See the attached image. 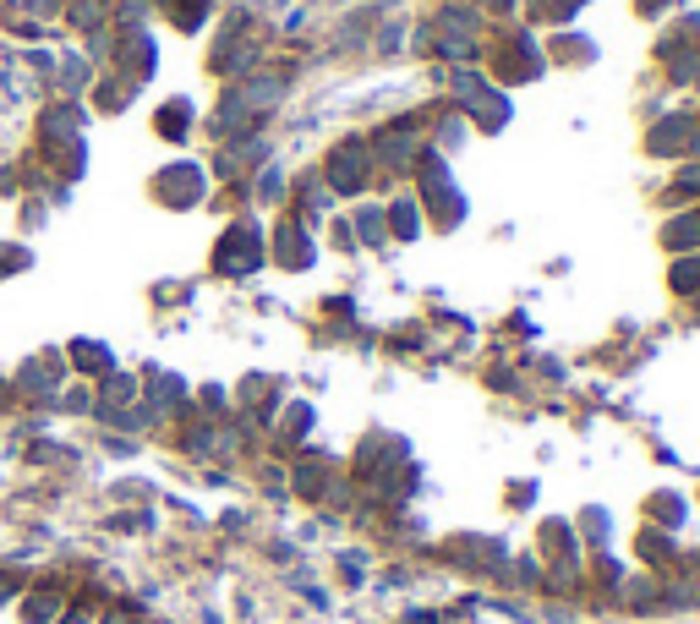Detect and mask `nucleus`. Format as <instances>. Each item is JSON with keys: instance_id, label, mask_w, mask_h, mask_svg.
<instances>
[{"instance_id": "f257e3e1", "label": "nucleus", "mask_w": 700, "mask_h": 624, "mask_svg": "<svg viewBox=\"0 0 700 624\" xmlns=\"http://www.w3.org/2000/svg\"><path fill=\"white\" fill-rule=\"evenodd\" d=\"M55 367H61V356H28V362L17 367V389L28 400H50V389H55Z\"/></svg>"}, {"instance_id": "f03ea898", "label": "nucleus", "mask_w": 700, "mask_h": 624, "mask_svg": "<svg viewBox=\"0 0 700 624\" xmlns=\"http://www.w3.org/2000/svg\"><path fill=\"white\" fill-rule=\"evenodd\" d=\"M77 126H83L77 104H50V110H44V137H50V143H61V137H77Z\"/></svg>"}, {"instance_id": "7ed1b4c3", "label": "nucleus", "mask_w": 700, "mask_h": 624, "mask_svg": "<svg viewBox=\"0 0 700 624\" xmlns=\"http://www.w3.org/2000/svg\"><path fill=\"white\" fill-rule=\"evenodd\" d=\"M66 351H72L77 373H110V362H115V356L104 351L99 340H72V345H66Z\"/></svg>"}, {"instance_id": "20e7f679", "label": "nucleus", "mask_w": 700, "mask_h": 624, "mask_svg": "<svg viewBox=\"0 0 700 624\" xmlns=\"http://www.w3.org/2000/svg\"><path fill=\"white\" fill-rule=\"evenodd\" d=\"M55 603H61V597L50 592V586H39V592L28 597V603H22V619L28 624H50V614H55Z\"/></svg>"}, {"instance_id": "39448f33", "label": "nucleus", "mask_w": 700, "mask_h": 624, "mask_svg": "<svg viewBox=\"0 0 700 624\" xmlns=\"http://www.w3.org/2000/svg\"><path fill=\"white\" fill-rule=\"evenodd\" d=\"M126 94H132V83H126V77H115V83L104 77V83H99V94H93V110H121Z\"/></svg>"}, {"instance_id": "423d86ee", "label": "nucleus", "mask_w": 700, "mask_h": 624, "mask_svg": "<svg viewBox=\"0 0 700 624\" xmlns=\"http://www.w3.org/2000/svg\"><path fill=\"white\" fill-rule=\"evenodd\" d=\"M83 77H88V61H83V55H66V61H61V88H66V94H83Z\"/></svg>"}, {"instance_id": "0eeeda50", "label": "nucleus", "mask_w": 700, "mask_h": 624, "mask_svg": "<svg viewBox=\"0 0 700 624\" xmlns=\"http://www.w3.org/2000/svg\"><path fill=\"white\" fill-rule=\"evenodd\" d=\"M28 263H33V252H28V247H11V241H6V247H0V280H11V274H22V269H28Z\"/></svg>"}, {"instance_id": "6e6552de", "label": "nucleus", "mask_w": 700, "mask_h": 624, "mask_svg": "<svg viewBox=\"0 0 700 624\" xmlns=\"http://www.w3.org/2000/svg\"><path fill=\"white\" fill-rule=\"evenodd\" d=\"M99 6H104V0H77L72 22H77V28H93V22H99Z\"/></svg>"}, {"instance_id": "1a4fd4ad", "label": "nucleus", "mask_w": 700, "mask_h": 624, "mask_svg": "<svg viewBox=\"0 0 700 624\" xmlns=\"http://www.w3.org/2000/svg\"><path fill=\"white\" fill-rule=\"evenodd\" d=\"M104 400H115V406L132 400V378H104Z\"/></svg>"}, {"instance_id": "9d476101", "label": "nucleus", "mask_w": 700, "mask_h": 624, "mask_svg": "<svg viewBox=\"0 0 700 624\" xmlns=\"http://www.w3.org/2000/svg\"><path fill=\"white\" fill-rule=\"evenodd\" d=\"M22 592V581H17V575H11V570H0V608H6L11 603V597H17Z\"/></svg>"}, {"instance_id": "9b49d317", "label": "nucleus", "mask_w": 700, "mask_h": 624, "mask_svg": "<svg viewBox=\"0 0 700 624\" xmlns=\"http://www.w3.org/2000/svg\"><path fill=\"white\" fill-rule=\"evenodd\" d=\"M88 406H93L88 389H72V395H66V411H88Z\"/></svg>"}, {"instance_id": "f8f14e48", "label": "nucleus", "mask_w": 700, "mask_h": 624, "mask_svg": "<svg viewBox=\"0 0 700 624\" xmlns=\"http://www.w3.org/2000/svg\"><path fill=\"white\" fill-rule=\"evenodd\" d=\"M0 400H6V378H0Z\"/></svg>"}]
</instances>
